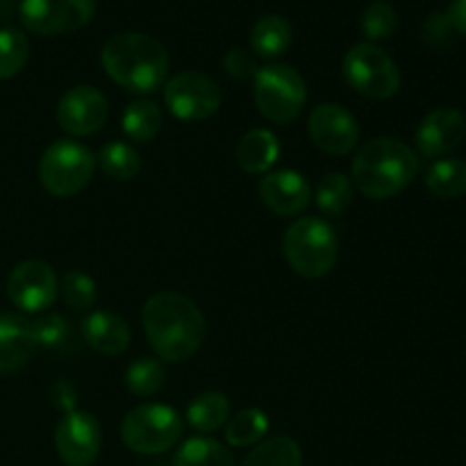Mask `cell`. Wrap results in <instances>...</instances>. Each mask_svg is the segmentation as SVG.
Listing matches in <instances>:
<instances>
[{"instance_id":"10","label":"cell","mask_w":466,"mask_h":466,"mask_svg":"<svg viewBox=\"0 0 466 466\" xmlns=\"http://www.w3.org/2000/svg\"><path fill=\"white\" fill-rule=\"evenodd\" d=\"M164 105L180 121H205L221 107V89L205 73H177L164 86Z\"/></svg>"},{"instance_id":"33","label":"cell","mask_w":466,"mask_h":466,"mask_svg":"<svg viewBox=\"0 0 466 466\" xmlns=\"http://www.w3.org/2000/svg\"><path fill=\"white\" fill-rule=\"evenodd\" d=\"M32 332H35L36 349L57 350L71 341V326L62 314H44L32 323Z\"/></svg>"},{"instance_id":"14","label":"cell","mask_w":466,"mask_h":466,"mask_svg":"<svg viewBox=\"0 0 466 466\" xmlns=\"http://www.w3.org/2000/svg\"><path fill=\"white\" fill-rule=\"evenodd\" d=\"M107 121V98L96 86L80 85L68 89L57 105V123L66 135H96Z\"/></svg>"},{"instance_id":"13","label":"cell","mask_w":466,"mask_h":466,"mask_svg":"<svg viewBox=\"0 0 466 466\" xmlns=\"http://www.w3.org/2000/svg\"><path fill=\"white\" fill-rule=\"evenodd\" d=\"M308 130L312 144L326 155H349L358 148L360 127L353 114L341 105L326 103L312 109L308 118Z\"/></svg>"},{"instance_id":"2","label":"cell","mask_w":466,"mask_h":466,"mask_svg":"<svg viewBox=\"0 0 466 466\" xmlns=\"http://www.w3.org/2000/svg\"><path fill=\"white\" fill-rule=\"evenodd\" d=\"M105 73L132 94H153L168 76V53L157 39L141 32H121L100 50Z\"/></svg>"},{"instance_id":"25","label":"cell","mask_w":466,"mask_h":466,"mask_svg":"<svg viewBox=\"0 0 466 466\" xmlns=\"http://www.w3.org/2000/svg\"><path fill=\"white\" fill-rule=\"evenodd\" d=\"M96 162L100 164L105 176L109 180L116 182H127L141 171V157L130 144H123V141H109L100 148L98 159Z\"/></svg>"},{"instance_id":"3","label":"cell","mask_w":466,"mask_h":466,"mask_svg":"<svg viewBox=\"0 0 466 466\" xmlns=\"http://www.w3.org/2000/svg\"><path fill=\"white\" fill-rule=\"evenodd\" d=\"M419 171V157L408 144L391 137H378L360 146L350 167V180L360 194L385 200L403 191Z\"/></svg>"},{"instance_id":"16","label":"cell","mask_w":466,"mask_h":466,"mask_svg":"<svg viewBox=\"0 0 466 466\" xmlns=\"http://www.w3.org/2000/svg\"><path fill=\"white\" fill-rule=\"evenodd\" d=\"M259 198L278 217H296L312 200L308 180L296 171H273L259 180Z\"/></svg>"},{"instance_id":"5","label":"cell","mask_w":466,"mask_h":466,"mask_svg":"<svg viewBox=\"0 0 466 466\" xmlns=\"http://www.w3.org/2000/svg\"><path fill=\"white\" fill-rule=\"evenodd\" d=\"M255 105L271 123H291L300 116L308 100V86L289 64H268L253 80Z\"/></svg>"},{"instance_id":"1","label":"cell","mask_w":466,"mask_h":466,"mask_svg":"<svg viewBox=\"0 0 466 466\" xmlns=\"http://www.w3.org/2000/svg\"><path fill=\"white\" fill-rule=\"evenodd\" d=\"M141 323L148 344L164 362H187L205 339V317L198 305L177 291H159L146 300Z\"/></svg>"},{"instance_id":"29","label":"cell","mask_w":466,"mask_h":466,"mask_svg":"<svg viewBox=\"0 0 466 466\" xmlns=\"http://www.w3.org/2000/svg\"><path fill=\"white\" fill-rule=\"evenodd\" d=\"M167 380V371L155 358H139L127 367L126 371V385L130 394L139 396V399H148L155 396L164 387Z\"/></svg>"},{"instance_id":"27","label":"cell","mask_w":466,"mask_h":466,"mask_svg":"<svg viewBox=\"0 0 466 466\" xmlns=\"http://www.w3.org/2000/svg\"><path fill=\"white\" fill-rule=\"evenodd\" d=\"M268 432V417L259 408H246L226 423V441L237 449L253 446Z\"/></svg>"},{"instance_id":"31","label":"cell","mask_w":466,"mask_h":466,"mask_svg":"<svg viewBox=\"0 0 466 466\" xmlns=\"http://www.w3.org/2000/svg\"><path fill=\"white\" fill-rule=\"evenodd\" d=\"M360 27H362L369 44H371V41H385L390 39L396 32V27H399V14H396V9L391 7L390 3L376 0V3L369 5L362 12V16H360Z\"/></svg>"},{"instance_id":"28","label":"cell","mask_w":466,"mask_h":466,"mask_svg":"<svg viewBox=\"0 0 466 466\" xmlns=\"http://www.w3.org/2000/svg\"><path fill=\"white\" fill-rule=\"evenodd\" d=\"M300 446L291 437L280 435L250 451L241 466H300Z\"/></svg>"},{"instance_id":"18","label":"cell","mask_w":466,"mask_h":466,"mask_svg":"<svg viewBox=\"0 0 466 466\" xmlns=\"http://www.w3.org/2000/svg\"><path fill=\"white\" fill-rule=\"evenodd\" d=\"M82 335L89 349L100 355H121L130 346V328L118 314L109 309H96L82 321Z\"/></svg>"},{"instance_id":"22","label":"cell","mask_w":466,"mask_h":466,"mask_svg":"<svg viewBox=\"0 0 466 466\" xmlns=\"http://www.w3.org/2000/svg\"><path fill=\"white\" fill-rule=\"evenodd\" d=\"M230 419V400L221 391H205L187 408V421L198 432H214Z\"/></svg>"},{"instance_id":"9","label":"cell","mask_w":466,"mask_h":466,"mask_svg":"<svg viewBox=\"0 0 466 466\" xmlns=\"http://www.w3.org/2000/svg\"><path fill=\"white\" fill-rule=\"evenodd\" d=\"M96 0H21L18 16L30 32L41 36L82 30L94 18Z\"/></svg>"},{"instance_id":"12","label":"cell","mask_w":466,"mask_h":466,"mask_svg":"<svg viewBox=\"0 0 466 466\" xmlns=\"http://www.w3.org/2000/svg\"><path fill=\"white\" fill-rule=\"evenodd\" d=\"M55 446L66 466H91L103 446L100 423L96 421L94 414L73 410V412L64 414V419L59 421L57 431H55Z\"/></svg>"},{"instance_id":"23","label":"cell","mask_w":466,"mask_h":466,"mask_svg":"<svg viewBox=\"0 0 466 466\" xmlns=\"http://www.w3.org/2000/svg\"><path fill=\"white\" fill-rule=\"evenodd\" d=\"M426 187L437 198H460L466 194V162L458 157H441L426 171Z\"/></svg>"},{"instance_id":"17","label":"cell","mask_w":466,"mask_h":466,"mask_svg":"<svg viewBox=\"0 0 466 466\" xmlns=\"http://www.w3.org/2000/svg\"><path fill=\"white\" fill-rule=\"evenodd\" d=\"M36 350L32 323L21 314H0V373H14Z\"/></svg>"},{"instance_id":"38","label":"cell","mask_w":466,"mask_h":466,"mask_svg":"<svg viewBox=\"0 0 466 466\" xmlns=\"http://www.w3.org/2000/svg\"><path fill=\"white\" fill-rule=\"evenodd\" d=\"M14 12H18L16 0H0V21H7V18H12Z\"/></svg>"},{"instance_id":"21","label":"cell","mask_w":466,"mask_h":466,"mask_svg":"<svg viewBox=\"0 0 466 466\" xmlns=\"http://www.w3.org/2000/svg\"><path fill=\"white\" fill-rule=\"evenodd\" d=\"M123 132L130 141L135 144H150L155 137L162 130V109L153 100H135V103L127 105V109L123 112L121 118Z\"/></svg>"},{"instance_id":"11","label":"cell","mask_w":466,"mask_h":466,"mask_svg":"<svg viewBox=\"0 0 466 466\" xmlns=\"http://www.w3.org/2000/svg\"><path fill=\"white\" fill-rule=\"evenodd\" d=\"M59 280L53 267L41 259H25L7 278V296L25 314H39L57 299Z\"/></svg>"},{"instance_id":"30","label":"cell","mask_w":466,"mask_h":466,"mask_svg":"<svg viewBox=\"0 0 466 466\" xmlns=\"http://www.w3.org/2000/svg\"><path fill=\"white\" fill-rule=\"evenodd\" d=\"M30 57L27 36L16 27H0V80L18 76Z\"/></svg>"},{"instance_id":"37","label":"cell","mask_w":466,"mask_h":466,"mask_svg":"<svg viewBox=\"0 0 466 466\" xmlns=\"http://www.w3.org/2000/svg\"><path fill=\"white\" fill-rule=\"evenodd\" d=\"M446 18L455 32L466 36V0H453L449 12H446Z\"/></svg>"},{"instance_id":"32","label":"cell","mask_w":466,"mask_h":466,"mask_svg":"<svg viewBox=\"0 0 466 466\" xmlns=\"http://www.w3.org/2000/svg\"><path fill=\"white\" fill-rule=\"evenodd\" d=\"M57 294L68 308L89 309L94 308L98 289H96V282L91 276H86V273L82 271H68L64 273V278L59 280Z\"/></svg>"},{"instance_id":"34","label":"cell","mask_w":466,"mask_h":466,"mask_svg":"<svg viewBox=\"0 0 466 466\" xmlns=\"http://www.w3.org/2000/svg\"><path fill=\"white\" fill-rule=\"evenodd\" d=\"M223 68H226L228 76L235 77V80H250V77L255 80V76H258L259 71L258 59L244 48H232L230 53H226V57H223Z\"/></svg>"},{"instance_id":"15","label":"cell","mask_w":466,"mask_h":466,"mask_svg":"<svg viewBox=\"0 0 466 466\" xmlns=\"http://www.w3.org/2000/svg\"><path fill=\"white\" fill-rule=\"evenodd\" d=\"M466 135V121L458 109L441 107L428 114L417 127V148L423 157H444L458 148Z\"/></svg>"},{"instance_id":"36","label":"cell","mask_w":466,"mask_h":466,"mask_svg":"<svg viewBox=\"0 0 466 466\" xmlns=\"http://www.w3.org/2000/svg\"><path fill=\"white\" fill-rule=\"evenodd\" d=\"M453 30L449 23V18L446 16H440V14H432L431 18H428L426 23V39L431 41V44H446L449 41V32Z\"/></svg>"},{"instance_id":"8","label":"cell","mask_w":466,"mask_h":466,"mask_svg":"<svg viewBox=\"0 0 466 466\" xmlns=\"http://www.w3.org/2000/svg\"><path fill=\"white\" fill-rule=\"evenodd\" d=\"M346 82L358 94L373 100H387L400 89V73L394 59L376 44H355L341 62Z\"/></svg>"},{"instance_id":"4","label":"cell","mask_w":466,"mask_h":466,"mask_svg":"<svg viewBox=\"0 0 466 466\" xmlns=\"http://www.w3.org/2000/svg\"><path fill=\"white\" fill-rule=\"evenodd\" d=\"M282 253L299 276L314 280L328 276L335 268L339 239L335 228L323 218H299L287 228Z\"/></svg>"},{"instance_id":"7","label":"cell","mask_w":466,"mask_h":466,"mask_svg":"<svg viewBox=\"0 0 466 466\" xmlns=\"http://www.w3.org/2000/svg\"><path fill=\"white\" fill-rule=\"evenodd\" d=\"M182 437V419L168 405L146 403L132 410L121 426V440L132 453L159 455Z\"/></svg>"},{"instance_id":"19","label":"cell","mask_w":466,"mask_h":466,"mask_svg":"<svg viewBox=\"0 0 466 466\" xmlns=\"http://www.w3.org/2000/svg\"><path fill=\"white\" fill-rule=\"evenodd\" d=\"M280 157V144L271 130L255 127L246 132L235 148V159L246 173H267Z\"/></svg>"},{"instance_id":"20","label":"cell","mask_w":466,"mask_h":466,"mask_svg":"<svg viewBox=\"0 0 466 466\" xmlns=\"http://www.w3.org/2000/svg\"><path fill=\"white\" fill-rule=\"evenodd\" d=\"M291 36L294 35H291L289 21L278 14H268L255 23L253 32H250V46L259 57L276 59L289 50Z\"/></svg>"},{"instance_id":"26","label":"cell","mask_w":466,"mask_h":466,"mask_svg":"<svg viewBox=\"0 0 466 466\" xmlns=\"http://www.w3.org/2000/svg\"><path fill=\"white\" fill-rule=\"evenodd\" d=\"M317 208L328 217H339L350 208L355 198V187L350 177L344 173H328L317 185Z\"/></svg>"},{"instance_id":"6","label":"cell","mask_w":466,"mask_h":466,"mask_svg":"<svg viewBox=\"0 0 466 466\" xmlns=\"http://www.w3.org/2000/svg\"><path fill=\"white\" fill-rule=\"evenodd\" d=\"M94 171V153L71 139H59L48 146L39 162L41 185L50 196H57V198L80 194L91 182Z\"/></svg>"},{"instance_id":"24","label":"cell","mask_w":466,"mask_h":466,"mask_svg":"<svg viewBox=\"0 0 466 466\" xmlns=\"http://www.w3.org/2000/svg\"><path fill=\"white\" fill-rule=\"evenodd\" d=\"M173 466H235V458L217 440L194 437L177 449Z\"/></svg>"},{"instance_id":"35","label":"cell","mask_w":466,"mask_h":466,"mask_svg":"<svg viewBox=\"0 0 466 466\" xmlns=\"http://www.w3.org/2000/svg\"><path fill=\"white\" fill-rule=\"evenodd\" d=\"M50 400L57 410H62L64 414L73 412L77 405V390L71 380H57L50 387Z\"/></svg>"}]
</instances>
